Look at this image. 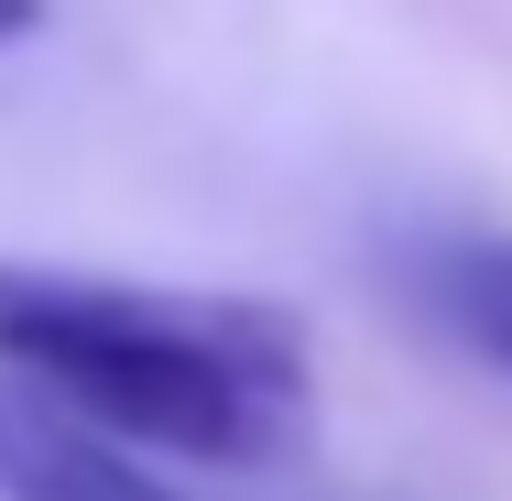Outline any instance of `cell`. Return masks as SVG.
Here are the masks:
<instances>
[{"label":"cell","instance_id":"6da1fadb","mask_svg":"<svg viewBox=\"0 0 512 501\" xmlns=\"http://www.w3.org/2000/svg\"><path fill=\"white\" fill-rule=\"evenodd\" d=\"M0 371L109 447L197 469H273L316 425V360L284 305L77 262H0Z\"/></svg>","mask_w":512,"mask_h":501},{"label":"cell","instance_id":"7a4b0ae2","mask_svg":"<svg viewBox=\"0 0 512 501\" xmlns=\"http://www.w3.org/2000/svg\"><path fill=\"white\" fill-rule=\"evenodd\" d=\"M0 501H186V491H164L131 447L88 436L77 414L0 382Z\"/></svg>","mask_w":512,"mask_h":501},{"label":"cell","instance_id":"277c9868","mask_svg":"<svg viewBox=\"0 0 512 501\" xmlns=\"http://www.w3.org/2000/svg\"><path fill=\"white\" fill-rule=\"evenodd\" d=\"M22 33H44V0H0V44H22Z\"/></svg>","mask_w":512,"mask_h":501},{"label":"cell","instance_id":"3957f363","mask_svg":"<svg viewBox=\"0 0 512 501\" xmlns=\"http://www.w3.org/2000/svg\"><path fill=\"white\" fill-rule=\"evenodd\" d=\"M404 284L491 382H512V229H436V240H414Z\"/></svg>","mask_w":512,"mask_h":501}]
</instances>
